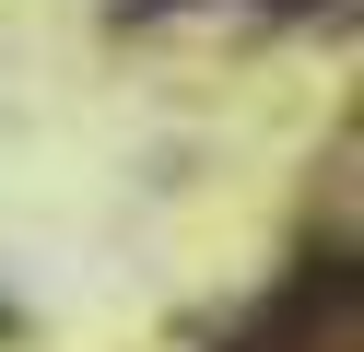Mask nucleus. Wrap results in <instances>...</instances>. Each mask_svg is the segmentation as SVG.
<instances>
[{"mask_svg":"<svg viewBox=\"0 0 364 352\" xmlns=\"http://www.w3.org/2000/svg\"><path fill=\"white\" fill-rule=\"evenodd\" d=\"M0 341H12V305H0Z\"/></svg>","mask_w":364,"mask_h":352,"instance_id":"obj_1","label":"nucleus"}]
</instances>
